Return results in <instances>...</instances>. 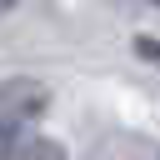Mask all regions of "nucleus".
I'll use <instances>...</instances> for the list:
<instances>
[{
  "mask_svg": "<svg viewBox=\"0 0 160 160\" xmlns=\"http://www.w3.org/2000/svg\"><path fill=\"white\" fill-rule=\"evenodd\" d=\"M0 160H65V145H60V140H45V135H25V140H15Z\"/></svg>",
  "mask_w": 160,
  "mask_h": 160,
  "instance_id": "f03ea898",
  "label": "nucleus"
},
{
  "mask_svg": "<svg viewBox=\"0 0 160 160\" xmlns=\"http://www.w3.org/2000/svg\"><path fill=\"white\" fill-rule=\"evenodd\" d=\"M135 55H140L145 65L160 70V40H155V35H135Z\"/></svg>",
  "mask_w": 160,
  "mask_h": 160,
  "instance_id": "7ed1b4c3",
  "label": "nucleus"
},
{
  "mask_svg": "<svg viewBox=\"0 0 160 160\" xmlns=\"http://www.w3.org/2000/svg\"><path fill=\"white\" fill-rule=\"evenodd\" d=\"M15 5H20V0H0V15H10V10H15Z\"/></svg>",
  "mask_w": 160,
  "mask_h": 160,
  "instance_id": "20e7f679",
  "label": "nucleus"
},
{
  "mask_svg": "<svg viewBox=\"0 0 160 160\" xmlns=\"http://www.w3.org/2000/svg\"><path fill=\"white\" fill-rule=\"evenodd\" d=\"M45 110H50V85L45 80H35V75H5L0 80V155L15 140H25L40 125Z\"/></svg>",
  "mask_w": 160,
  "mask_h": 160,
  "instance_id": "f257e3e1",
  "label": "nucleus"
}]
</instances>
